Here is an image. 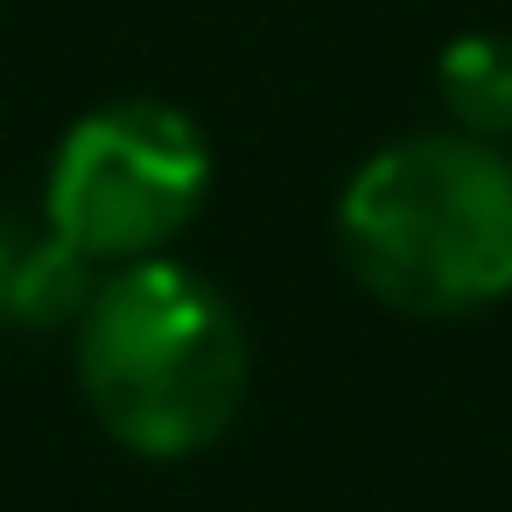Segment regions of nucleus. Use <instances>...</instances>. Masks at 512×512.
<instances>
[{
	"label": "nucleus",
	"instance_id": "4",
	"mask_svg": "<svg viewBox=\"0 0 512 512\" xmlns=\"http://www.w3.org/2000/svg\"><path fill=\"white\" fill-rule=\"evenodd\" d=\"M92 260L43 218H22L0 204V323L15 330H50V323H71L85 316L92 302Z\"/></svg>",
	"mask_w": 512,
	"mask_h": 512
},
{
	"label": "nucleus",
	"instance_id": "2",
	"mask_svg": "<svg viewBox=\"0 0 512 512\" xmlns=\"http://www.w3.org/2000/svg\"><path fill=\"white\" fill-rule=\"evenodd\" d=\"M78 386L120 449L155 463L197 456L239 421L246 323L197 267H113L78 316Z\"/></svg>",
	"mask_w": 512,
	"mask_h": 512
},
{
	"label": "nucleus",
	"instance_id": "1",
	"mask_svg": "<svg viewBox=\"0 0 512 512\" xmlns=\"http://www.w3.org/2000/svg\"><path fill=\"white\" fill-rule=\"evenodd\" d=\"M337 253L386 309L470 316L512 295V155L477 134H407L337 197Z\"/></svg>",
	"mask_w": 512,
	"mask_h": 512
},
{
	"label": "nucleus",
	"instance_id": "3",
	"mask_svg": "<svg viewBox=\"0 0 512 512\" xmlns=\"http://www.w3.org/2000/svg\"><path fill=\"white\" fill-rule=\"evenodd\" d=\"M204 190V127L162 99H113L64 134L43 211L92 267H134L169 253V239L204 211Z\"/></svg>",
	"mask_w": 512,
	"mask_h": 512
},
{
	"label": "nucleus",
	"instance_id": "5",
	"mask_svg": "<svg viewBox=\"0 0 512 512\" xmlns=\"http://www.w3.org/2000/svg\"><path fill=\"white\" fill-rule=\"evenodd\" d=\"M435 92L456 120V134L512 141V36H456L435 64Z\"/></svg>",
	"mask_w": 512,
	"mask_h": 512
}]
</instances>
